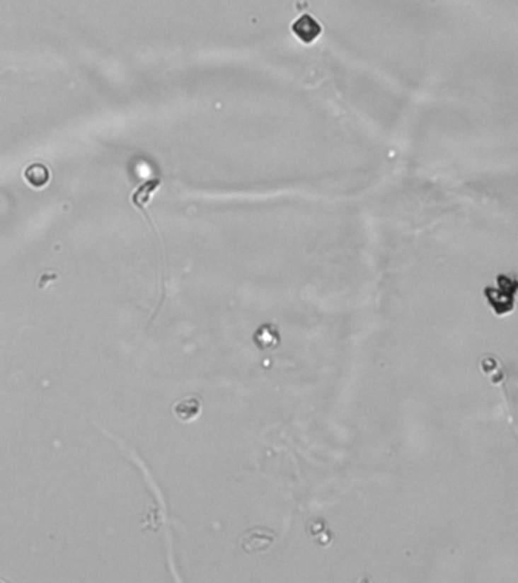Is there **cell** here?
Masks as SVG:
<instances>
[{
	"mask_svg": "<svg viewBox=\"0 0 518 583\" xmlns=\"http://www.w3.org/2000/svg\"><path fill=\"white\" fill-rule=\"evenodd\" d=\"M201 410V400L195 395L190 397H185L180 400L177 404L173 405V412L177 415V418L181 421H192L193 418L200 415Z\"/></svg>",
	"mask_w": 518,
	"mask_h": 583,
	"instance_id": "cell-3",
	"label": "cell"
},
{
	"mask_svg": "<svg viewBox=\"0 0 518 583\" xmlns=\"http://www.w3.org/2000/svg\"><path fill=\"white\" fill-rule=\"evenodd\" d=\"M277 533L267 527H253L246 530L241 539V546L246 553H262L274 546Z\"/></svg>",
	"mask_w": 518,
	"mask_h": 583,
	"instance_id": "cell-1",
	"label": "cell"
},
{
	"mask_svg": "<svg viewBox=\"0 0 518 583\" xmlns=\"http://www.w3.org/2000/svg\"><path fill=\"white\" fill-rule=\"evenodd\" d=\"M23 178L30 187H35V189H41V187L47 185L50 181V171L46 168L45 164L41 163H34L28 166L23 172Z\"/></svg>",
	"mask_w": 518,
	"mask_h": 583,
	"instance_id": "cell-4",
	"label": "cell"
},
{
	"mask_svg": "<svg viewBox=\"0 0 518 583\" xmlns=\"http://www.w3.org/2000/svg\"><path fill=\"white\" fill-rule=\"evenodd\" d=\"M292 33L299 41H303V43L306 45H310L321 35V33H323V28H321V25L312 16L304 14L294 22Z\"/></svg>",
	"mask_w": 518,
	"mask_h": 583,
	"instance_id": "cell-2",
	"label": "cell"
}]
</instances>
